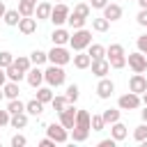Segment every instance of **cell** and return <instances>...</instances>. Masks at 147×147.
<instances>
[{"label":"cell","mask_w":147,"mask_h":147,"mask_svg":"<svg viewBox=\"0 0 147 147\" xmlns=\"http://www.w3.org/2000/svg\"><path fill=\"white\" fill-rule=\"evenodd\" d=\"M106 57L110 62V69H124L126 67V51L122 44H110L106 46Z\"/></svg>","instance_id":"1"},{"label":"cell","mask_w":147,"mask_h":147,"mask_svg":"<svg viewBox=\"0 0 147 147\" xmlns=\"http://www.w3.org/2000/svg\"><path fill=\"white\" fill-rule=\"evenodd\" d=\"M64 80H67L64 67H60V64H48V67L44 69V83H46V85L60 87V85H64Z\"/></svg>","instance_id":"2"},{"label":"cell","mask_w":147,"mask_h":147,"mask_svg":"<svg viewBox=\"0 0 147 147\" xmlns=\"http://www.w3.org/2000/svg\"><path fill=\"white\" fill-rule=\"evenodd\" d=\"M92 44V32L90 30H85V28H78V30H74L71 32V39H69V46H71V51L76 53V51H87V46Z\"/></svg>","instance_id":"3"},{"label":"cell","mask_w":147,"mask_h":147,"mask_svg":"<svg viewBox=\"0 0 147 147\" xmlns=\"http://www.w3.org/2000/svg\"><path fill=\"white\" fill-rule=\"evenodd\" d=\"M71 53H69V48H64V46H53L51 51H48V62L51 64H60V67H64V64H69L71 62Z\"/></svg>","instance_id":"4"},{"label":"cell","mask_w":147,"mask_h":147,"mask_svg":"<svg viewBox=\"0 0 147 147\" xmlns=\"http://www.w3.org/2000/svg\"><path fill=\"white\" fill-rule=\"evenodd\" d=\"M140 106H142L140 94H136V92H131V90L117 99V108H119V110H138Z\"/></svg>","instance_id":"5"},{"label":"cell","mask_w":147,"mask_h":147,"mask_svg":"<svg viewBox=\"0 0 147 147\" xmlns=\"http://www.w3.org/2000/svg\"><path fill=\"white\" fill-rule=\"evenodd\" d=\"M69 14H71V9H69L64 2H57V5H53V11H51V18H48V21H51L55 28H60V25L67 23Z\"/></svg>","instance_id":"6"},{"label":"cell","mask_w":147,"mask_h":147,"mask_svg":"<svg viewBox=\"0 0 147 147\" xmlns=\"http://www.w3.org/2000/svg\"><path fill=\"white\" fill-rule=\"evenodd\" d=\"M126 64L131 67L133 74H145V71H147V55H142L140 51L129 53V55H126Z\"/></svg>","instance_id":"7"},{"label":"cell","mask_w":147,"mask_h":147,"mask_svg":"<svg viewBox=\"0 0 147 147\" xmlns=\"http://www.w3.org/2000/svg\"><path fill=\"white\" fill-rule=\"evenodd\" d=\"M46 136H48V138H53L57 145H64V142L71 138V136H69V129H64L60 122H57V124H55V122H53V124H48V126H46Z\"/></svg>","instance_id":"8"},{"label":"cell","mask_w":147,"mask_h":147,"mask_svg":"<svg viewBox=\"0 0 147 147\" xmlns=\"http://www.w3.org/2000/svg\"><path fill=\"white\" fill-rule=\"evenodd\" d=\"M76 110H78V108H76L74 103H69V106H67L62 113H57L60 124H62L64 129H69V131H71V129H74V124H76Z\"/></svg>","instance_id":"9"},{"label":"cell","mask_w":147,"mask_h":147,"mask_svg":"<svg viewBox=\"0 0 147 147\" xmlns=\"http://www.w3.org/2000/svg\"><path fill=\"white\" fill-rule=\"evenodd\" d=\"M113 92H115V83L110 78H99V83H96V96L99 99H110Z\"/></svg>","instance_id":"10"},{"label":"cell","mask_w":147,"mask_h":147,"mask_svg":"<svg viewBox=\"0 0 147 147\" xmlns=\"http://www.w3.org/2000/svg\"><path fill=\"white\" fill-rule=\"evenodd\" d=\"M90 69H92V74H94L96 78H106V76L110 74V62H108V57H103V60H92Z\"/></svg>","instance_id":"11"},{"label":"cell","mask_w":147,"mask_h":147,"mask_svg":"<svg viewBox=\"0 0 147 147\" xmlns=\"http://www.w3.org/2000/svg\"><path fill=\"white\" fill-rule=\"evenodd\" d=\"M103 16L110 21V23H115V21H119L122 18V14H124V9H122V5H117V2H108L103 9Z\"/></svg>","instance_id":"12"},{"label":"cell","mask_w":147,"mask_h":147,"mask_svg":"<svg viewBox=\"0 0 147 147\" xmlns=\"http://www.w3.org/2000/svg\"><path fill=\"white\" fill-rule=\"evenodd\" d=\"M18 32L21 34H34L37 32V18L34 16H21V21H18Z\"/></svg>","instance_id":"13"},{"label":"cell","mask_w":147,"mask_h":147,"mask_svg":"<svg viewBox=\"0 0 147 147\" xmlns=\"http://www.w3.org/2000/svg\"><path fill=\"white\" fill-rule=\"evenodd\" d=\"M69 39H71V32H69V30H64L62 25H60V28H55V30L51 32V41H53V46H67V44H69Z\"/></svg>","instance_id":"14"},{"label":"cell","mask_w":147,"mask_h":147,"mask_svg":"<svg viewBox=\"0 0 147 147\" xmlns=\"http://www.w3.org/2000/svg\"><path fill=\"white\" fill-rule=\"evenodd\" d=\"M129 90H131V92H136V94L147 92V78H145L142 74H133V76L129 78Z\"/></svg>","instance_id":"15"},{"label":"cell","mask_w":147,"mask_h":147,"mask_svg":"<svg viewBox=\"0 0 147 147\" xmlns=\"http://www.w3.org/2000/svg\"><path fill=\"white\" fill-rule=\"evenodd\" d=\"M25 80H28V85H30V87H34V90H37V87L44 83V71H41L37 64H32V69L25 74Z\"/></svg>","instance_id":"16"},{"label":"cell","mask_w":147,"mask_h":147,"mask_svg":"<svg viewBox=\"0 0 147 147\" xmlns=\"http://www.w3.org/2000/svg\"><path fill=\"white\" fill-rule=\"evenodd\" d=\"M71 62H74V67L76 69H90V64H92V57H90V53L87 51H76V55L71 57Z\"/></svg>","instance_id":"17"},{"label":"cell","mask_w":147,"mask_h":147,"mask_svg":"<svg viewBox=\"0 0 147 147\" xmlns=\"http://www.w3.org/2000/svg\"><path fill=\"white\" fill-rule=\"evenodd\" d=\"M51 11H53V5L51 2H37V7H34V18L37 21H46V18H51Z\"/></svg>","instance_id":"18"},{"label":"cell","mask_w":147,"mask_h":147,"mask_svg":"<svg viewBox=\"0 0 147 147\" xmlns=\"http://www.w3.org/2000/svg\"><path fill=\"white\" fill-rule=\"evenodd\" d=\"M44 106H46V103H41V101L34 96V99H30V101L25 103V113L32 115V117H39V115L44 113Z\"/></svg>","instance_id":"19"},{"label":"cell","mask_w":147,"mask_h":147,"mask_svg":"<svg viewBox=\"0 0 147 147\" xmlns=\"http://www.w3.org/2000/svg\"><path fill=\"white\" fill-rule=\"evenodd\" d=\"M74 126H80V129H90L92 131V115L87 110H76V124Z\"/></svg>","instance_id":"20"},{"label":"cell","mask_w":147,"mask_h":147,"mask_svg":"<svg viewBox=\"0 0 147 147\" xmlns=\"http://www.w3.org/2000/svg\"><path fill=\"white\" fill-rule=\"evenodd\" d=\"M110 136H113L117 142H122V140L129 136V129H126V124H122V122H115V124H110Z\"/></svg>","instance_id":"21"},{"label":"cell","mask_w":147,"mask_h":147,"mask_svg":"<svg viewBox=\"0 0 147 147\" xmlns=\"http://www.w3.org/2000/svg\"><path fill=\"white\" fill-rule=\"evenodd\" d=\"M2 92H5V99H18L21 87H18V83H16V80H7V83L2 85Z\"/></svg>","instance_id":"22"},{"label":"cell","mask_w":147,"mask_h":147,"mask_svg":"<svg viewBox=\"0 0 147 147\" xmlns=\"http://www.w3.org/2000/svg\"><path fill=\"white\" fill-rule=\"evenodd\" d=\"M101 115H103V122H106V126H110V124L119 122V115H122V110H119V108H106Z\"/></svg>","instance_id":"23"},{"label":"cell","mask_w":147,"mask_h":147,"mask_svg":"<svg viewBox=\"0 0 147 147\" xmlns=\"http://www.w3.org/2000/svg\"><path fill=\"white\" fill-rule=\"evenodd\" d=\"M108 28H110V21L101 14V16H96V18H92V30L94 32H108Z\"/></svg>","instance_id":"24"},{"label":"cell","mask_w":147,"mask_h":147,"mask_svg":"<svg viewBox=\"0 0 147 147\" xmlns=\"http://www.w3.org/2000/svg\"><path fill=\"white\" fill-rule=\"evenodd\" d=\"M87 53H90L92 60H103L106 57V46L103 44H90L87 46Z\"/></svg>","instance_id":"25"},{"label":"cell","mask_w":147,"mask_h":147,"mask_svg":"<svg viewBox=\"0 0 147 147\" xmlns=\"http://www.w3.org/2000/svg\"><path fill=\"white\" fill-rule=\"evenodd\" d=\"M53 96H55V94H53V87H51V85H46V87L39 85V87H37V99H39L41 103H51Z\"/></svg>","instance_id":"26"},{"label":"cell","mask_w":147,"mask_h":147,"mask_svg":"<svg viewBox=\"0 0 147 147\" xmlns=\"http://www.w3.org/2000/svg\"><path fill=\"white\" fill-rule=\"evenodd\" d=\"M9 126H11V129H25V126H28V113H16V115H11Z\"/></svg>","instance_id":"27"},{"label":"cell","mask_w":147,"mask_h":147,"mask_svg":"<svg viewBox=\"0 0 147 147\" xmlns=\"http://www.w3.org/2000/svg\"><path fill=\"white\" fill-rule=\"evenodd\" d=\"M69 136H71V140H74V142H85V140L90 138V129H80V126H74V129L69 131Z\"/></svg>","instance_id":"28"},{"label":"cell","mask_w":147,"mask_h":147,"mask_svg":"<svg viewBox=\"0 0 147 147\" xmlns=\"http://www.w3.org/2000/svg\"><path fill=\"white\" fill-rule=\"evenodd\" d=\"M2 21H5L9 28H14V25H18V21H21V11H18V9H7L5 16H2Z\"/></svg>","instance_id":"29"},{"label":"cell","mask_w":147,"mask_h":147,"mask_svg":"<svg viewBox=\"0 0 147 147\" xmlns=\"http://www.w3.org/2000/svg\"><path fill=\"white\" fill-rule=\"evenodd\" d=\"M67 106H69V99H67V94H57V96H53V101H51V108H53L55 113H62Z\"/></svg>","instance_id":"30"},{"label":"cell","mask_w":147,"mask_h":147,"mask_svg":"<svg viewBox=\"0 0 147 147\" xmlns=\"http://www.w3.org/2000/svg\"><path fill=\"white\" fill-rule=\"evenodd\" d=\"M5 71H7V78H9V80H16V83H21V80L25 78V71H21L16 64H9Z\"/></svg>","instance_id":"31"},{"label":"cell","mask_w":147,"mask_h":147,"mask_svg":"<svg viewBox=\"0 0 147 147\" xmlns=\"http://www.w3.org/2000/svg\"><path fill=\"white\" fill-rule=\"evenodd\" d=\"M85 21L87 18H83V16H78V14H69V18H67V23H69V28L71 30H78V28H85Z\"/></svg>","instance_id":"32"},{"label":"cell","mask_w":147,"mask_h":147,"mask_svg":"<svg viewBox=\"0 0 147 147\" xmlns=\"http://www.w3.org/2000/svg\"><path fill=\"white\" fill-rule=\"evenodd\" d=\"M30 60H32V64H37V67H41V64H46L48 62V53H44V51H32L30 53Z\"/></svg>","instance_id":"33"},{"label":"cell","mask_w":147,"mask_h":147,"mask_svg":"<svg viewBox=\"0 0 147 147\" xmlns=\"http://www.w3.org/2000/svg\"><path fill=\"white\" fill-rule=\"evenodd\" d=\"M74 14H78V16H83V18H90V14H92V7H90V2H78L74 9H71Z\"/></svg>","instance_id":"34"},{"label":"cell","mask_w":147,"mask_h":147,"mask_svg":"<svg viewBox=\"0 0 147 147\" xmlns=\"http://www.w3.org/2000/svg\"><path fill=\"white\" fill-rule=\"evenodd\" d=\"M14 64H16L21 71H25V74L32 69V60H30V57H25V55H18V57H14Z\"/></svg>","instance_id":"35"},{"label":"cell","mask_w":147,"mask_h":147,"mask_svg":"<svg viewBox=\"0 0 147 147\" xmlns=\"http://www.w3.org/2000/svg\"><path fill=\"white\" fill-rule=\"evenodd\" d=\"M7 110H9L11 115H16V113H25V103H23L21 99H9V103H7Z\"/></svg>","instance_id":"36"},{"label":"cell","mask_w":147,"mask_h":147,"mask_svg":"<svg viewBox=\"0 0 147 147\" xmlns=\"http://www.w3.org/2000/svg\"><path fill=\"white\" fill-rule=\"evenodd\" d=\"M145 138H147V122H142V124H138L133 129V140L136 142H142Z\"/></svg>","instance_id":"37"},{"label":"cell","mask_w":147,"mask_h":147,"mask_svg":"<svg viewBox=\"0 0 147 147\" xmlns=\"http://www.w3.org/2000/svg\"><path fill=\"white\" fill-rule=\"evenodd\" d=\"M34 7H37V5H32V2L18 0V11H21V16H34Z\"/></svg>","instance_id":"38"},{"label":"cell","mask_w":147,"mask_h":147,"mask_svg":"<svg viewBox=\"0 0 147 147\" xmlns=\"http://www.w3.org/2000/svg\"><path fill=\"white\" fill-rule=\"evenodd\" d=\"M78 96H80V90H78V85H76V83L67 85V99H69V103H76V101H78Z\"/></svg>","instance_id":"39"},{"label":"cell","mask_w":147,"mask_h":147,"mask_svg":"<svg viewBox=\"0 0 147 147\" xmlns=\"http://www.w3.org/2000/svg\"><path fill=\"white\" fill-rule=\"evenodd\" d=\"M103 129H106L103 115H92V131H103Z\"/></svg>","instance_id":"40"},{"label":"cell","mask_w":147,"mask_h":147,"mask_svg":"<svg viewBox=\"0 0 147 147\" xmlns=\"http://www.w3.org/2000/svg\"><path fill=\"white\" fill-rule=\"evenodd\" d=\"M9 64H14V55L9 53V51H0V67H9Z\"/></svg>","instance_id":"41"},{"label":"cell","mask_w":147,"mask_h":147,"mask_svg":"<svg viewBox=\"0 0 147 147\" xmlns=\"http://www.w3.org/2000/svg\"><path fill=\"white\" fill-rule=\"evenodd\" d=\"M28 145V138L23 133H14L11 136V147H25Z\"/></svg>","instance_id":"42"},{"label":"cell","mask_w":147,"mask_h":147,"mask_svg":"<svg viewBox=\"0 0 147 147\" xmlns=\"http://www.w3.org/2000/svg\"><path fill=\"white\" fill-rule=\"evenodd\" d=\"M136 46H138V51H140L142 55H147V34H140V37L136 39Z\"/></svg>","instance_id":"43"},{"label":"cell","mask_w":147,"mask_h":147,"mask_svg":"<svg viewBox=\"0 0 147 147\" xmlns=\"http://www.w3.org/2000/svg\"><path fill=\"white\" fill-rule=\"evenodd\" d=\"M9 119H11V113H9L7 108H5V110L0 108V129H2V126H7V124H9Z\"/></svg>","instance_id":"44"},{"label":"cell","mask_w":147,"mask_h":147,"mask_svg":"<svg viewBox=\"0 0 147 147\" xmlns=\"http://www.w3.org/2000/svg\"><path fill=\"white\" fill-rule=\"evenodd\" d=\"M136 21H138V25L147 28V9H140V11H138V16H136Z\"/></svg>","instance_id":"45"},{"label":"cell","mask_w":147,"mask_h":147,"mask_svg":"<svg viewBox=\"0 0 147 147\" xmlns=\"http://www.w3.org/2000/svg\"><path fill=\"white\" fill-rule=\"evenodd\" d=\"M117 145V140L110 136V138H103V140H99V147H115Z\"/></svg>","instance_id":"46"},{"label":"cell","mask_w":147,"mask_h":147,"mask_svg":"<svg viewBox=\"0 0 147 147\" xmlns=\"http://www.w3.org/2000/svg\"><path fill=\"white\" fill-rule=\"evenodd\" d=\"M108 2H110V0H90V7H92V9H103Z\"/></svg>","instance_id":"47"},{"label":"cell","mask_w":147,"mask_h":147,"mask_svg":"<svg viewBox=\"0 0 147 147\" xmlns=\"http://www.w3.org/2000/svg\"><path fill=\"white\" fill-rule=\"evenodd\" d=\"M39 147H55V140L46 136V138H41V140H39Z\"/></svg>","instance_id":"48"},{"label":"cell","mask_w":147,"mask_h":147,"mask_svg":"<svg viewBox=\"0 0 147 147\" xmlns=\"http://www.w3.org/2000/svg\"><path fill=\"white\" fill-rule=\"evenodd\" d=\"M7 80H9V78H7V71H5V67H0V87H2Z\"/></svg>","instance_id":"49"},{"label":"cell","mask_w":147,"mask_h":147,"mask_svg":"<svg viewBox=\"0 0 147 147\" xmlns=\"http://www.w3.org/2000/svg\"><path fill=\"white\" fill-rule=\"evenodd\" d=\"M140 117H142V122H147V106H142V110H140Z\"/></svg>","instance_id":"50"},{"label":"cell","mask_w":147,"mask_h":147,"mask_svg":"<svg viewBox=\"0 0 147 147\" xmlns=\"http://www.w3.org/2000/svg\"><path fill=\"white\" fill-rule=\"evenodd\" d=\"M5 11H7V7H5V2H2V0H0V18H2V16H5Z\"/></svg>","instance_id":"51"},{"label":"cell","mask_w":147,"mask_h":147,"mask_svg":"<svg viewBox=\"0 0 147 147\" xmlns=\"http://www.w3.org/2000/svg\"><path fill=\"white\" fill-rule=\"evenodd\" d=\"M138 5H140V9H147V0H136Z\"/></svg>","instance_id":"52"},{"label":"cell","mask_w":147,"mask_h":147,"mask_svg":"<svg viewBox=\"0 0 147 147\" xmlns=\"http://www.w3.org/2000/svg\"><path fill=\"white\" fill-rule=\"evenodd\" d=\"M140 99H142V106H147V92H142V94H140Z\"/></svg>","instance_id":"53"},{"label":"cell","mask_w":147,"mask_h":147,"mask_svg":"<svg viewBox=\"0 0 147 147\" xmlns=\"http://www.w3.org/2000/svg\"><path fill=\"white\" fill-rule=\"evenodd\" d=\"M2 99H5V92H2V87H0V101H2Z\"/></svg>","instance_id":"54"},{"label":"cell","mask_w":147,"mask_h":147,"mask_svg":"<svg viewBox=\"0 0 147 147\" xmlns=\"http://www.w3.org/2000/svg\"><path fill=\"white\" fill-rule=\"evenodd\" d=\"M23 2H32V5H37V0H23Z\"/></svg>","instance_id":"55"},{"label":"cell","mask_w":147,"mask_h":147,"mask_svg":"<svg viewBox=\"0 0 147 147\" xmlns=\"http://www.w3.org/2000/svg\"><path fill=\"white\" fill-rule=\"evenodd\" d=\"M55 2H64V0H55Z\"/></svg>","instance_id":"56"}]
</instances>
